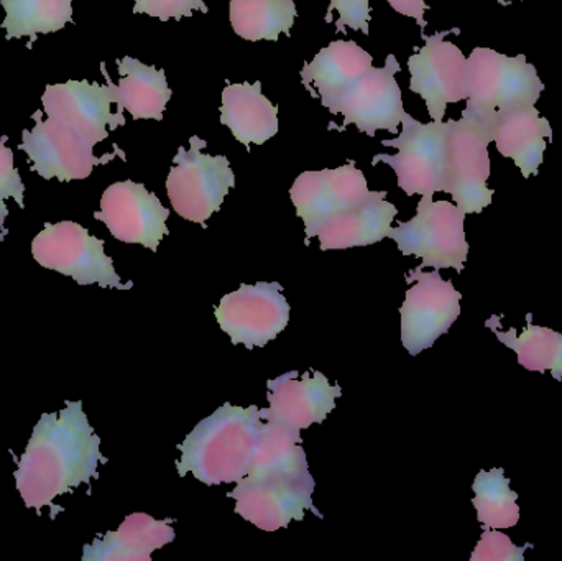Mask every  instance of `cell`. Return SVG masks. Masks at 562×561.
<instances>
[{
	"instance_id": "4",
	"label": "cell",
	"mask_w": 562,
	"mask_h": 561,
	"mask_svg": "<svg viewBox=\"0 0 562 561\" xmlns=\"http://www.w3.org/2000/svg\"><path fill=\"white\" fill-rule=\"evenodd\" d=\"M464 221L465 213L458 204L423 197L416 216L392 227L389 237L398 244L403 256L423 259L422 269H456L461 273L469 254Z\"/></svg>"
},
{
	"instance_id": "18",
	"label": "cell",
	"mask_w": 562,
	"mask_h": 561,
	"mask_svg": "<svg viewBox=\"0 0 562 561\" xmlns=\"http://www.w3.org/2000/svg\"><path fill=\"white\" fill-rule=\"evenodd\" d=\"M297 375L296 371H290L267 381L269 408H260L262 420L304 430L313 424H323L336 408V401L342 395L340 385H330L319 371L313 375L306 372L301 379Z\"/></svg>"
},
{
	"instance_id": "9",
	"label": "cell",
	"mask_w": 562,
	"mask_h": 561,
	"mask_svg": "<svg viewBox=\"0 0 562 561\" xmlns=\"http://www.w3.org/2000/svg\"><path fill=\"white\" fill-rule=\"evenodd\" d=\"M314 487L311 473L246 476L227 496L236 500V513L243 519L266 532H276L293 520H303L306 510L323 517L313 504Z\"/></svg>"
},
{
	"instance_id": "28",
	"label": "cell",
	"mask_w": 562,
	"mask_h": 561,
	"mask_svg": "<svg viewBox=\"0 0 562 561\" xmlns=\"http://www.w3.org/2000/svg\"><path fill=\"white\" fill-rule=\"evenodd\" d=\"M72 0H2L7 40L29 36L32 48L38 33H53L65 29L72 19Z\"/></svg>"
},
{
	"instance_id": "8",
	"label": "cell",
	"mask_w": 562,
	"mask_h": 561,
	"mask_svg": "<svg viewBox=\"0 0 562 561\" xmlns=\"http://www.w3.org/2000/svg\"><path fill=\"white\" fill-rule=\"evenodd\" d=\"M491 144V134L479 119L462 112L459 121H449L445 193L451 194L462 213L481 214L492 204Z\"/></svg>"
},
{
	"instance_id": "16",
	"label": "cell",
	"mask_w": 562,
	"mask_h": 561,
	"mask_svg": "<svg viewBox=\"0 0 562 561\" xmlns=\"http://www.w3.org/2000/svg\"><path fill=\"white\" fill-rule=\"evenodd\" d=\"M33 119H36V125L32 131L22 132V144L19 148L29 155V160L33 164L32 170L45 180H85L92 173L95 165L114 158V155L95 157L92 145L72 128L52 117L42 121V111L35 112Z\"/></svg>"
},
{
	"instance_id": "26",
	"label": "cell",
	"mask_w": 562,
	"mask_h": 561,
	"mask_svg": "<svg viewBox=\"0 0 562 561\" xmlns=\"http://www.w3.org/2000/svg\"><path fill=\"white\" fill-rule=\"evenodd\" d=\"M485 326L497 336L498 341L504 343L512 351L517 352L518 364L528 371H551L557 381H562V335L553 329L538 326L533 323V315H527V328L520 336L517 329L498 332L494 323L485 322Z\"/></svg>"
},
{
	"instance_id": "1",
	"label": "cell",
	"mask_w": 562,
	"mask_h": 561,
	"mask_svg": "<svg viewBox=\"0 0 562 561\" xmlns=\"http://www.w3.org/2000/svg\"><path fill=\"white\" fill-rule=\"evenodd\" d=\"M99 448L101 438L89 425L81 401L66 402L63 411L43 414L25 453L22 458L13 457V478L25 506L38 516L43 507H52L49 517L55 519L63 513L61 507L53 504L56 497L98 480L99 463H108Z\"/></svg>"
},
{
	"instance_id": "6",
	"label": "cell",
	"mask_w": 562,
	"mask_h": 561,
	"mask_svg": "<svg viewBox=\"0 0 562 561\" xmlns=\"http://www.w3.org/2000/svg\"><path fill=\"white\" fill-rule=\"evenodd\" d=\"M402 125L398 137L382 141V145L396 148L398 154L375 155L372 165L380 161L390 165L398 178V187L408 197H432L438 191L445 193L449 121L422 124L406 112Z\"/></svg>"
},
{
	"instance_id": "21",
	"label": "cell",
	"mask_w": 562,
	"mask_h": 561,
	"mask_svg": "<svg viewBox=\"0 0 562 561\" xmlns=\"http://www.w3.org/2000/svg\"><path fill=\"white\" fill-rule=\"evenodd\" d=\"M171 519L157 520L148 514L125 517L117 532H108L85 546L82 561H151L155 550L164 549L175 540Z\"/></svg>"
},
{
	"instance_id": "31",
	"label": "cell",
	"mask_w": 562,
	"mask_h": 561,
	"mask_svg": "<svg viewBox=\"0 0 562 561\" xmlns=\"http://www.w3.org/2000/svg\"><path fill=\"white\" fill-rule=\"evenodd\" d=\"M528 549H533V543L517 547L510 537L497 532V529H484L482 539L472 552L471 561H524Z\"/></svg>"
},
{
	"instance_id": "13",
	"label": "cell",
	"mask_w": 562,
	"mask_h": 561,
	"mask_svg": "<svg viewBox=\"0 0 562 561\" xmlns=\"http://www.w3.org/2000/svg\"><path fill=\"white\" fill-rule=\"evenodd\" d=\"M400 63L395 55L386 56L383 68H370L356 85L350 86L337 101L327 108L330 114H342L344 125H356L373 137L376 131L398 134L405 117L402 89L395 81Z\"/></svg>"
},
{
	"instance_id": "35",
	"label": "cell",
	"mask_w": 562,
	"mask_h": 561,
	"mask_svg": "<svg viewBox=\"0 0 562 561\" xmlns=\"http://www.w3.org/2000/svg\"><path fill=\"white\" fill-rule=\"evenodd\" d=\"M498 2H501V3H502V5H505V2H502V0H498ZM505 7H507V5H505Z\"/></svg>"
},
{
	"instance_id": "30",
	"label": "cell",
	"mask_w": 562,
	"mask_h": 561,
	"mask_svg": "<svg viewBox=\"0 0 562 561\" xmlns=\"http://www.w3.org/2000/svg\"><path fill=\"white\" fill-rule=\"evenodd\" d=\"M7 137L0 138V231H2V237H5L7 229L3 226L5 221L7 211L5 200L7 198H13L19 204V207H25L23 203V194H25V184L22 183L19 171L13 167V154L9 147H5Z\"/></svg>"
},
{
	"instance_id": "25",
	"label": "cell",
	"mask_w": 562,
	"mask_h": 561,
	"mask_svg": "<svg viewBox=\"0 0 562 561\" xmlns=\"http://www.w3.org/2000/svg\"><path fill=\"white\" fill-rule=\"evenodd\" d=\"M300 430L277 422H266L254 451L252 467L247 476L310 473L306 453L301 447Z\"/></svg>"
},
{
	"instance_id": "33",
	"label": "cell",
	"mask_w": 562,
	"mask_h": 561,
	"mask_svg": "<svg viewBox=\"0 0 562 561\" xmlns=\"http://www.w3.org/2000/svg\"><path fill=\"white\" fill-rule=\"evenodd\" d=\"M370 0H330L329 10L339 12L337 32H344L346 26L369 35Z\"/></svg>"
},
{
	"instance_id": "22",
	"label": "cell",
	"mask_w": 562,
	"mask_h": 561,
	"mask_svg": "<svg viewBox=\"0 0 562 561\" xmlns=\"http://www.w3.org/2000/svg\"><path fill=\"white\" fill-rule=\"evenodd\" d=\"M117 66L121 81L119 85H114L109 78L104 63H102V75L108 79L112 101L117 104L119 114H122L125 109L134 119L161 121L168 101L173 94L168 88L167 75L164 69L144 65L131 56L117 59Z\"/></svg>"
},
{
	"instance_id": "27",
	"label": "cell",
	"mask_w": 562,
	"mask_h": 561,
	"mask_svg": "<svg viewBox=\"0 0 562 561\" xmlns=\"http://www.w3.org/2000/svg\"><path fill=\"white\" fill-rule=\"evenodd\" d=\"M234 32L247 42H277L290 35L297 10L294 0H231Z\"/></svg>"
},
{
	"instance_id": "24",
	"label": "cell",
	"mask_w": 562,
	"mask_h": 561,
	"mask_svg": "<svg viewBox=\"0 0 562 561\" xmlns=\"http://www.w3.org/2000/svg\"><path fill=\"white\" fill-rule=\"evenodd\" d=\"M372 66V56L366 49L356 42L340 40L321 49L310 65H304L301 79L306 88L314 85L319 92L321 104L329 108Z\"/></svg>"
},
{
	"instance_id": "12",
	"label": "cell",
	"mask_w": 562,
	"mask_h": 561,
	"mask_svg": "<svg viewBox=\"0 0 562 561\" xmlns=\"http://www.w3.org/2000/svg\"><path fill=\"white\" fill-rule=\"evenodd\" d=\"M451 33L459 30L423 35L425 46L408 59L409 89L425 99L432 121H445L449 104L468 99V58L459 46L446 42Z\"/></svg>"
},
{
	"instance_id": "29",
	"label": "cell",
	"mask_w": 562,
	"mask_h": 561,
	"mask_svg": "<svg viewBox=\"0 0 562 561\" xmlns=\"http://www.w3.org/2000/svg\"><path fill=\"white\" fill-rule=\"evenodd\" d=\"M475 497L472 500L477 509V520L484 529H512L520 520L518 494L510 490V480L505 478L502 468L481 471L472 484Z\"/></svg>"
},
{
	"instance_id": "11",
	"label": "cell",
	"mask_w": 562,
	"mask_h": 561,
	"mask_svg": "<svg viewBox=\"0 0 562 561\" xmlns=\"http://www.w3.org/2000/svg\"><path fill=\"white\" fill-rule=\"evenodd\" d=\"M214 315L233 345L263 348L286 328L290 305L279 282L243 283L221 300Z\"/></svg>"
},
{
	"instance_id": "34",
	"label": "cell",
	"mask_w": 562,
	"mask_h": 561,
	"mask_svg": "<svg viewBox=\"0 0 562 561\" xmlns=\"http://www.w3.org/2000/svg\"><path fill=\"white\" fill-rule=\"evenodd\" d=\"M400 15L415 19L422 29H426L425 13L428 10L425 0H386Z\"/></svg>"
},
{
	"instance_id": "14",
	"label": "cell",
	"mask_w": 562,
	"mask_h": 561,
	"mask_svg": "<svg viewBox=\"0 0 562 561\" xmlns=\"http://www.w3.org/2000/svg\"><path fill=\"white\" fill-rule=\"evenodd\" d=\"M369 193L366 175L353 161L334 170L301 173L291 187L290 198L297 217L303 220L306 244L330 217L362 203Z\"/></svg>"
},
{
	"instance_id": "3",
	"label": "cell",
	"mask_w": 562,
	"mask_h": 561,
	"mask_svg": "<svg viewBox=\"0 0 562 561\" xmlns=\"http://www.w3.org/2000/svg\"><path fill=\"white\" fill-rule=\"evenodd\" d=\"M468 105L464 111L484 117L501 109L537 105L543 81L527 56H508L492 48H474L468 58Z\"/></svg>"
},
{
	"instance_id": "15",
	"label": "cell",
	"mask_w": 562,
	"mask_h": 561,
	"mask_svg": "<svg viewBox=\"0 0 562 561\" xmlns=\"http://www.w3.org/2000/svg\"><path fill=\"white\" fill-rule=\"evenodd\" d=\"M94 217L108 226L112 236L125 244H140L157 253L161 239L168 236L170 210L145 184L119 181L111 184L101 198V211Z\"/></svg>"
},
{
	"instance_id": "20",
	"label": "cell",
	"mask_w": 562,
	"mask_h": 561,
	"mask_svg": "<svg viewBox=\"0 0 562 561\" xmlns=\"http://www.w3.org/2000/svg\"><path fill=\"white\" fill-rule=\"evenodd\" d=\"M398 210L386 201L385 191H370L369 197L330 217L317 231L321 250L352 249L367 247L389 237Z\"/></svg>"
},
{
	"instance_id": "7",
	"label": "cell",
	"mask_w": 562,
	"mask_h": 561,
	"mask_svg": "<svg viewBox=\"0 0 562 561\" xmlns=\"http://www.w3.org/2000/svg\"><path fill=\"white\" fill-rule=\"evenodd\" d=\"M33 259L61 276L71 277L78 285L98 283L102 289H132L122 283L111 257L105 256L104 240L91 236L81 224L61 221L45 224V229L32 243Z\"/></svg>"
},
{
	"instance_id": "17",
	"label": "cell",
	"mask_w": 562,
	"mask_h": 561,
	"mask_svg": "<svg viewBox=\"0 0 562 561\" xmlns=\"http://www.w3.org/2000/svg\"><path fill=\"white\" fill-rule=\"evenodd\" d=\"M42 104L48 117L72 128L92 147L109 137L108 127L114 131L125 124L124 115L111 112L114 101L109 85L75 79L49 85L42 96Z\"/></svg>"
},
{
	"instance_id": "19",
	"label": "cell",
	"mask_w": 562,
	"mask_h": 561,
	"mask_svg": "<svg viewBox=\"0 0 562 561\" xmlns=\"http://www.w3.org/2000/svg\"><path fill=\"white\" fill-rule=\"evenodd\" d=\"M475 119L484 122L497 150L514 160L525 178L538 175L544 160L547 141H553V127L535 105L501 109Z\"/></svg>"
},
{
	"instance_id": "32",
	"label": "cell",
	"mask_w": 562,
	"mask_h": 561,
	"mask_svg": "<svg viewBox=\"0 0 562 561\" xmlns=\"http://www.w3.org/2000/svg\"><path fill=\"white\" fill-rule=\"evenodd\" d=\"M194 10L210 12L204 0H135L134 5V13H145L160 20H180L193 15Z\"/></svg>"
},
{
	"instance_id": "23",
	"label": "cell",
	"mask_w": 562,
	"mask_h": 561,
	"mask_svg": "<svg viewBox=\"0 0 562 561\" xmlns=\"http://www.w3.org/2000/svg\"><path fill=\"white\" fill-rule=\"evenodd\" d=\"M221 122L249 148L263 145L279 132V109L262 94V82L229 85L223 91Z\"/></svg>"
},
{
	"instance_id": "10",
	"label": "cell",
	"mask_w": 562,
	"mask_h": 561,
	"mask_svg": "<svg viewBox=\"0 0 562 561\" xmlns=\"http://www.w3.org/2000/svg\"><path fill=\"white\" fill-rule=\"evenodd\" d=\"M413 283L400 308L402 343L412 356L431 348L438 338L451 329L461 315V293L452 282L442 280L438 270L423 272L422 267L406 273Z\"/></svg>"
},
{
	"instance_id": "5",
	"label": "cell",
	"mask_w": 562,
	"mask_h": 561,
	"mask_svg": "<svg viewBox=\"0 0 562 561\" xmlns=\"http://www.w3.org/2000/svg\"><path fill=\"white\" fill-rule=\"evenodd\" d=\"M201 147H206V142L193 135L190 150L178 148L167 191L171 206L183 220L206 227V221L221 210L224 198L236 187V175L229 158L203 154Z\"/></svg>"
},
{
	"instance_id": "2",
	"label": "cell",
	"mask_w": 562,
	"mask_h": 561,
	"mask_svg": "<svg viewBox=\"0 0 562 561\" xmlns=\"http://www.w3.org/2000/svg\"><path fill=\"white\" fill-rule=\"evenodd\" d=\"M259 411L257 405L243 408L227 402L200 422L178 445V474L191 473L206 486L239 483L252 467L263 425Z\"/></svg>"
}]
</instances>
